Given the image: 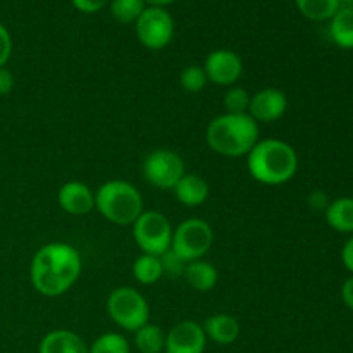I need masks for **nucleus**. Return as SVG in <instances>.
<instances>
[{"label":"nucleus","instance_id":"2","mask_svg":"<svg viewBox=\"0 0 353 353\" xmlns=\"http://www.w3.org/2000/svg\"><path fill=\"white\" fill-rule=\"evenodd\" d=\"M248 174L268 186L292 181L299 171L296 150L279 138H261L247 155Z\"/></svg>","mask_w":353,"mask_h":353},{"label":"nucleus","instance_id":"27","mask_svg":"<svg viewBox=\"0 0 353 353\" xmlns=\"http://www.w3.org/2000/svg\"><path fill=\"white\" fill-rule=\"evenodd\" d=\"M161 262H162V271H164V274L172 276V278H174V276L176 278H179V276H183V272H185L186 262L183 261V259H179L171 248H169L164 255H161Z\"/></svg>","mask_w":353,"mask_h":353},{"label":"nucleus","instance_id":"4","mask_svg":"<svg viewBox=\"0 0 353 353\" xmlns=\"http://www.w3.org/2000/svg\"><path fill=\"white\" fill-rule=\"evenodd\" d=\"M95 209L100 216L116 226H133L143 212L140 190L124 179H109L95 192Z\"/></svg>","mask_w":353,"mask_h":353},{"label":"nucleus","instance_id":"13","mask_svg":"<svg viewBox=\"0 0 353 353\" xmlns=\"http://www.w3.org/2000/svg\"><path fill=\"white\" fill-rule=\"evenodd\" d=\"M57 203L71 216H86L95 209V192L83 181H65L59 188Z\"/></svg>","mask_w":353,"mask_h":353},{"label":"nucleus","instance_id":"34","mask_svg":"<svg viewBox=\"0 0 353 353\" xmlns=\"http://www.w3.org/2000/svg\"><path fill=\"white\" fill-rule=\"evenodd\" d=\"M340 9H353V0H338Z\"/></svg>","mask_w":353,"mask_h":353},{"label":"nucleus","instance_id":"30","mask_svg":"<svg viewBox=\"0 0 353 353\" xmlns=\"http://www.w3.org/2000/svg\"><path fill=\"white\" fill-rule=\"evenodd\" d=\"M14 90V74L3 65L0 68V97L9 95Z\"/></svg>","mask_w":353,"mask_h":353},{"label":"nucleus","instance_id":"14","mask_svg":"<svg viewBox=\"0 0 353 353\" xmlns=\"http://www.w3.org/2000/svg\"><path fill=\"white\" fill-rule=\"evenodd\" d=\"M203 333H205L207 341H214V343L221 345V347H228L233 345L234 341L240 338L241 326L238 319L231 314H214V316L207 317L205 323L202 324Z\"/></svg>","mask_w":353,"mask_h":353},{"label":"nucleus","instance_id":"15","mask_svg":"<svg viewBox=\"0 0 353 353\" xmlns=\"http://www.w3.org/2000/svg\"><path fill=\"white\" fill-rule=\"evenodd\" d=\"M38 353H88V345L71 330H52L41 338Z\"/></svg>","mask_w":353,"mask_h":353},{"label":"nucleus","instance_id":"26","mask_svg":"<svg viewBox=\"0 0 353 353\" xmlns=\"http://www.w3.org/2000/svg\"><path fill=\"white\" fill-rule=\"evenodd\" d=\"M250 93L241 86H230L224 93L223 105L228 114H248V105H250Z\"/></svg>","mask_w":353,"mask_h":353},{"label":"nucleus","instance_id":"3","mask_svg":"<svg viewBox=\"0 0 353 353\" xmlns=\"http://www.w3.org/2000/svg\"><path fill=\"white\" fill-rule=\"evenodd\" d=\"M259 140H261L259 123L250 114L224 112L207 124V145L210 150L223 157H247Z\"/></svg>","mask_w":353,"mask_h":353},{"label":"nucleus","instance_id":"32","mask_svg":"<svg viewBox=\"0 0 353 353\" xmlns=\"http://www.w3.org/2000/svg\"><path fill=\"white\" fill-rule=\"evenodd\" d=\"M341 300L348 309L353 310V274L341 286Z\"/></svg>","mask_w":353,"mask_h":353},{"label":"nucleus","instance_id":"23","mask_svg":"<svg viewBox=\"0 0 353 353\" xmlns=\"http://www.w3.org/2000/svg\"><path fill=\"white\" fill-rule=\"evenodd\" d=\"M110 14L121 24H134L138 17L147 9L145 0H110Z\"/></svg>","mask_w":353,"mask_h":353},{"label":"nucleus","instance_id":"20","mask_svg":"<svg viewBox=\"0 0 353 353\" xmlns=\"http://www.w3.org/2000/svg\"><path fill=\"white\" fill-rule=\"evenodd\" d=\"M134 347L140 353H162L165 348V331L148 321L134 331Z\"/></svg>","mask_w":353,"mask_h":353},{"label":"nucleus","instance_id":"17","mask_svg":"<svg viewBox=\"0 0 353 353\" xmlns=\"http://www.w3.org/2000/svg\"><path fill=\"white\" fill-rule=\"evenodd\" d=\"M183 278L186 279V283L193 290L200 293H207L216 288L217 281H219V272H217L216 265L200 259V261H193L186 264Z\"/></svg>","mask_w":353,"mask_h":353},{"label":"nucleus","instance_id":"31","mask_svg":"<svg viewBox=\"0 0 353 353\" xmlns=\"http://www.w3.org/2000/svg\"><path fill=\"white\" fill-rule=\"evenodd\" d=\"M341 262H343L345 269L353 274V234H350V238L345 241L343 248H341Z\"/></svg>","mask_w":353,"mask_h":353},{"label":"nucleus","instance_id":"22","mask_svg":"<svg viewBox=\"0 0 353 353\" xmlns=\"http://www.w3.org/2000/svg\"><path fill=\"white\" fill-rule=\"evenodd\" d=\"M296 9L310 21H330L340 9L338 0H295Z\"/></svg>","mask_w":353,"mask_h":353},{"label":"nucleus","instance_id":"33","mask_svg":"<svg viewBox=\"0 0 353 353\" xmlns=\"http://www.w3.org/2000/svg\"><path fill=\"white\" fill-rule=\"evenodd\" d=\"M147 6H154V7H165V6H171L174 3L176 0H145Z\"/></svg>","mask_w":353,"mask_h":353},{"label":"nucleus","instance_id":"9","mask_svg":"<svg viewBox=\"0 0 353 353\" xmlns=\"http://www.w3.org/2000/svg\"><path fill=\"white\" fill-rule=\"evenodd\" d=\"M134 31L143 47L162 50L174 38V19L165 7L147 6L134 23Z\"/></svg>","mask_w":353,"mask_h":353},{"label":"nucleus","instance_id":"6","mask_svg":"<svg viewBox=\"0 0 353 353\" xmlns=\"http://www.w3.org/2000/svg\"><path fill=\"white\" fill-rule=\"evenodd\" d=\"M212 243V226L199 217H190V219L179 223L178 228L172 231L171 250L188 264V262L200 261L205 257Z\"/></svg>","mask_w":353,"mask_h":353},{"label":"nucleus","instance_id":"1","mask_svg":"<svg viewBox=\"0 0 353 353\" xmlns=\"http://www.w3.org/2000/svg\"><path fill=\"white\" fill-rule=\"evenodd\" d=\"M81 269V255L72 245L52 241L38 248L31 259V285L43 296H61L76 285Z\"/></svg>","mask_w":353,"mask_h":353},{"label":"nucleus","instance_id":"21","mask_svg":"<svg viewBox=\"0 0 353 353\" xmlns=\"http://www.w3.org/2000/svg\"><path fill=\"white\" fill-rule=\"evenodd\" d=\"M133 276L140 285H155L164 276L161 257L141 254L133 262Z\"/></svg>","mask_w":353,"mask_h":353},{"label":"nucleus","instance_id":"8","mask_svg":"<svg viewBox=\"0 0 353 353\" xmlns=\"http://www.w3.org/2000/svg\"><path fill=\"white\" fill-rule=\"evenodd\" d=\"M143 178L150 183L154 188L172 190L176 183L185 176L186 168L181 155L176 154L171 148H155L145 157Z\"/></svg>","mask_w":353,"mask_h":353},{"label":"nucleus","instance_id":"12","mask_svg":"<svg viewBox=\"0 0 353 353\" xmlns=\"http://www.w3.org/2000/svg\"><path fill=\"white\" fill-rule=\"evenodd\" d=\"M288 109V97L279 88H264L250 97L248 114L257 123H274L281 119Z\"/></svg>","mask_w":353,"mask_h":353},{"label":"nucleus","instance_id":"19","mask_svg":"<svg viewBox=\"0 0 353 353\" xmlns=\"http://www.w3.org/2000/svg\"><path fill=\"white\" fill-rule=\"evenodd\" d=\"M330 38L336 47L353 50V9H338L330 19Z\"/></svg>","mask_w":353,"mask_h":353},{"label":"nucleus","instance_id":"7","mask_svg":"<svg viewBox=\"0 0 353 353\" xmlns=\"http://www.w3.org/2000/svg\"><path fill=\"white\" fill-rule=\"evenodd\" d=\"M131 228H133V240L141 254L161 257L171 248L174 230L168 217L159 210H143Z\"/></svg>","mask_w":353,"mask_h":353},{"label":"nucleus","instance_id":"16","mask_svg":"<svg viewBox=\"0 0 353 353\" xmlns=\"http://www.w3.org/2000/svg\"><path fill=\"white\" fill-rule=\"evenodd\" d=\"M176 200L185 207H200L209 199V183L196 172H185L172 188Z\"/></svg>","mask_w":353,"mask_h":353},{"label":"nucleus","instance_id":"5","mask_svg":"<svg viewBox=\"0 0 353 353\" xmlns=\"http://www.w3.org/2000/svg\"><path fill=\"white\" fill-rule=\"evenodd\" d=\"M105 309L116 326L131 333H134L150 319V307L147 299L131 286L114 288L107 296Z\"/></svg>","mask_w":353,"mask_h":353},{"label":"nucleus","instance_id":"24","mask_svg":"<svg viewBox=\"0 0 353 353\" xmlns=\"http://www.w3.org/2000/svg\"><path fill=\"white\" fill-rule=\"evenodd\" d=\"M88 353H131V347L121 333H103L88 345Z\"/></svg>","mask_w":353,"mask_h":353},{"label":"nucleus","instance_id":"29","mask_svg":"<svg viewBox=\"0 0 353 353\" xmlns=\"http://www.w3.org/2000/svg\"><path fill=\"white\" fill-rule=\"evenodd\" d=\"M110 0H71L72 7L83 14H95L109 6Z\"/></svg>","mask_w":353,"mask_h":353},{"label":"nucleus","instance_id":"18","mask_svg":"<svg viewBox=\"0 0 353 353\" xmlns=\"http://www.w3.org/2000/svg\"><path fill=\"white\" fill-rule=\"evenodd\" d=\"M326 223L338 233L353 234V199L341 196L326 205Z\"/></svg>","mask_w":353,"mask_h":353},{"label":"nucleus","instance_id":"11","mask_svg":"<svg viewBox=\"0 0 353 353\" xmlns=\"http://www.w3.org/2000/svg\"><path fill=\"white\" fill-rule=\"evenodd\" d=\"M205 347L203 327L195 321H181L165 333L164 353H203Z\"/></svg>","mask_w":353,"mask_h":353},{"label":"nucleus","instance_id":"28","mask_svg":"<svg viewBox=\"0 0 353 353\" xmlns=\"http://www.w3.org/2000/svg\"><path fill=\"white\" fill-rule=\"evenodd\" d=\"M10 55H12V37L9 30L0 23V68L9 62Z\"/></svg>","mask_w":353,"mask_h":353},{"label":"nucleus","instance_id":"25","mask_svg":"<svg viewBox=\"0 0 353 353\" xmlns=\"http://www.w3.org/2000/svg\"><path fill=\"white\" fill-rule=\"evenodd\" d=\"M207 83H209V79H207V74L202 65H186L181 71V74H179V85H181V88L186 93L202 92L207 86Z\"/></svg>","mask_w":353,"mask_h":353},{"label":"nucleus","instance_id":"10","mask_svg":"<svg viewBox=\"0 0 353 353\" xmlns=\"http://www.w3.org/2000/svg\"><path fill=\"white\" fill-rule=\"evenodd\" d=\"M202 68L209 83H214L217 86H228V88L240 81L245 69L240 55L230 48H217V50L210 52Z\"/></svg>","mask_w":353,"mask_h":353}]
</instances>
